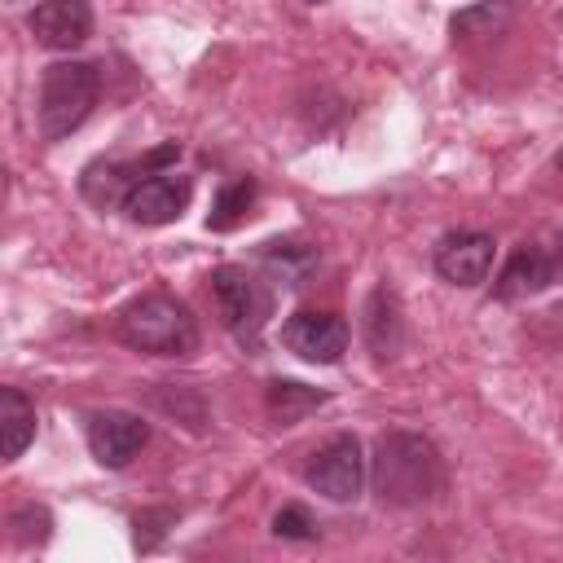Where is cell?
Returning <instances> with one entry per match:
<instances>
[{
	"label": "cell",
	"mask_w": 563,
	"mask_h": 563,
	"mask_svg": "<svg viewBox=\"0 0 563 563\" xmlns=\"http://www.w3.org/2000/svg\"><path fill=\"white\" fill-rule=\"evenodd\" d=\"M26 26L35 44L70 53L92 35V0H35V9L26 13Z\"/></svg>",
	"instance_id": "obj_11"
},
{
	"label": "cell",
	"mask_w": 563,
	"mask_h": 563,
	"mask_svg": "<svg viewBox=\"0 0 563 563\" xmlns=\"http://www.w3.org/2000/svg\"><path fill=\"white\" fill-rule=\"evenodd\" d=\"M172 523H176V510H172V506H163V510H141V515L132 519V528H136V550H154V545L167 537Z\"/></svg>",
	"instance_id": "obj_21"
},
{
	"label": "cell",
	"mask_w": 563,
	"mask_h": 563,
	"mask_svg": "<svg viewBox=\"0 0 563 563\" xmlns=\"http://www.w3.org/2000/svg\"><path fill=\"white\" fill-rule=\"evenodd\" d=\"M506 22H510V4H506V0H479V4H471V9H462V13H453L449 31L462 35V40H471V35H493V31L506 26Z\"/></svg>",
	"instance_id": "obj_17"
},
{
	"label": "cell",
	"mask_w": 563,
	"mask_h": 563,
	"mask_svg": "<svg viewBox=\"0 0 563 563\" xmlns=\"http://www.w3.org/2000/svg\"><path fill=\"white\" fill-rule=\"evenodd\" d=\"M211 299H216V312H220L224 330L233 339H242L246 347H255L260 343V330H264V321L273 312L268 286L255 273H246L242 264H220L211 273Z\"/></svg>",
	"instance_id": "obj_4"
},
{
	"label": "cell",
	"mask_w": 563,
	"mask_h": 563,
	"mask_svg": "<svg viewBox=\"0 0 563 563\" xmlns=\"http://www.w3.org/2000/svg\"><path fill=\"white\" fill-rule=\"evenodd\" d=\"M0 427H4V462L22 457L35 440V405L18 387H0Z\"/></svg>",
	"instance_id": "obj_14"
},
{
	"label": "cell",
	"mask_w": 563,
	"mask_h": 563,
	"mask_svg": "<svg viewBox=\"0 0 563 563\" xmlns=\"http://www.w3.org/2000/svg\"><path fill=\"white\" fill-rule=\"evenodd\" d=\"M554 282H563V238H559V251H545V246H528L523 242L501 264V273L493 282V295L497 299H528V295H541Z\"/></svg>",
	"instance_id": "obj_8"
},
{
	"label": "cell",
	"mask_w": 563,
	"mask_h": 563,
	"mask_svg": "<svg viewBox=\"0 0 563 563\" xmlns=\"http://www.w3.org/2000/svg\"><path fill=\"white\" fill-rule=\"evenodd\" d=\"M255 180L251 176H238V180H229V185H220V194H216V202H211V211H207V229H216V233H229V229H238L242 220H246V211L255 207Z\"/></svg>",
	"instance_id": "obj_16"
},
{
	"label": "cell",
	"mask_w": 563,
	"mask_h": 563,
	"mask_svg": "<svg viewBox=\"0 0 563 563\" xmlns=\"http://www.w3.org/2000/svg\"><path fill=\"white\" fill-rule=\"evenodd\" d=\"M260 264L282 277V286H303L317 268V251L303 246V242H264L260 246Z\"/></svg>",
	"instance_id": "obj_15"
},
{
	"label": "cell",
	"mask_w": 563,
	"mask_h": 563,
	"mask_svg": "<svg viewBox=\"0 0 563 563\" xmlns=\"http://www.w3.org/2000/svg\"><path fill=\"white\" fill-rule=\"evenodd\" d=\"M308 4H321V0H308Z\"/></svg>",
	"instance_id": "obj_23"
},
{
	"label": "cell",
	"mask_w": 563,
	"mask_h": 563,
	"mask_svg": "<svg viewBox=\"0 0 563 563\" xmlns=\"http://www.w3.org/2000/svg\"><path fill=\"white\" fill-rule=\"evenodd\" d=\"M493 255H497V242L488 233L457 229V233H444L435 242V273L453 286H479L493 273Z\"/></svg>",
	"instance_id": "obj_9"
},
{
	"label": "cell",
	"mask_w": 563,
	"mask_h": 563,
	"mask_svg": "<svg viewBox=\"0 0 563 563\" xmlns=\"http://www.w3.org/2000/svg\"><path fill=\"white\" fill-rule=\"evenodd\" d=\"M264 400H268V413H273V422H282V427H295L299 418H308L312 409H321L330 396H325V391H317V387H308V383H295V378H273Z\"/></svg>",
	"instance_id": "obj_13"
},
{
	"label": "cell",
	"mask_w": 563,
	"mask_h": 563,
	"mask_svg": "<svg viewBox=\"0 0 563 563\" xmlns=\"http://www.w3.org/2000/svg\"><path fill=\"white\" fill-rule=\"evenodd\" d=\"M361 330H365V343L378 361L396 356L400 343H405V308H400V295L383 282L369 290L365 308H361Z\"/></svg>",
	"instance_id": "obj_12"
},
{
	"label": "cell",
	"mask_w": 563,
	"mask_h": 563,
	"mask_svg": "<svg viewBox=\"0 0 563 563\" xmlns=\"http://www.w3.org/2000/svg\"><path fill=\"white\" fill-rule=\"evenodd\" d=\"M273 532H277L282 541H312V537H317V519H312L308 506L290 501V506H282V510L273 515Z\"/></svg>",
	"instance_id": "obj_20"
},
{
	"label": "cell",
	"mask_w": 563,
	"mask_h": 563,
	"mask_svg": "<svg viewBox=\"0 0 563 563\" xmlns=\"http://www.w3.org/2000/svg\"><path fill=\"white\" fill-rule=\"evenodd\" d=\"M369 479L383 506H422L444 493V457L418 431H383Z\"/></svg>",
	"instance_id": "obj_1"
},
{
	"label": "cell",
	"mask_w": 563,
	"mask_h": 563,
	"mask_svg": "<svg viewBox=\"0 0 563 563\" xmlns=\"http://www.w3.org/2000/svg\"><path fill=\"white\" fill-rule=\"evenodd\" d=\"M303 479H308L321 497H330V501H356V497H361V484H365V453H361V440L347 435V431H343V435H330V440L312 453Z\"/></svg>",
	"instance_id": "obj_5"
},
{
	"label": "cell",
	"mask_w": 563,
	"mask_h": 563,
	"mask_svg": "<svg viewBox=\"0 0 563 563\" xmlns=\"http://www.w3.org/2000/svg\"><path fill=\"white\" fill-rule=\"evenodd\" d=\"M97 92H101V75L92 62H53L40 79V106H35L40 136L48 145L66 141L92 114Z\"/></svg>",
	"instance_id": "obj_3"
},
{
	"label": "cell",
	"mask_w": 563,
	"mask_h": 563,
	"mask_svg": "<svg viewBox=\"0 0 563 563\" xmlns=\"http://www.w3.org/2000/svg\"><path fill=\"white\" fill-rule=\"evenodd\" d=\"M88 449L101 466L110 471H123L150 440V422L141 413H128V409H97L88 413Z\"/></svg>",
	"instance_id": "obj_7"
},
{
	"label": "cell",
	"mask_w": 563,
	"mask_h": 563,
	"mask_svg": "<svg viewBox=\"0 0 563 563\" xmlns=\"http://www.w3.org/2000/svg\"><path fill=\"white\" fill-rule=\"evenodd\" d=\"M114 334H119L123 347L150 352V356H189L198 347L194 312L180 299L163 295V290L136 295L132 303H123L119 317H114Z\"/></svg>",
	"instance_id": "obj_2"
},
{
	"label": "cell",
	"mask_w": 563,
	"mask_h": 563,
	"mask_svg": "<svg viewBox=\"0 0 563 563\" xmlns=\"http://www.w3.org/2000/svg\"><path fill=\"white\" fill-rule=\"evenodd\" d=\"M9 528H13V541H18V545H44V541H48V528H53V515H48L44 506L26 501V506H18V510L9 515Z\"/></svg>",
	"instance_id": "obj_19"
},
{
	"label": "cell",
	"mask_w": 563,
	"mask_h": 563,
	"mask_svg": "<svg viewBox=\"0 0 563 563\" xmlns=\"http://www.w3.org/2000/svg\"><path fill=\"white\" fill-rule=\"evenodd\" d=\"M154 405H158L163 413L180 418L189 431H202V422H207L202 396H198V391H189V387H167V391H154Z\"/></svg>",
	"instance_id": "obj_18"
},
{
	"label": "cell",
	"mask_w": 563,
	"mask_h": 563,
	"mask_svg": "<svg viewBox=\"0 0 563 563\" xmlns=\"http://www.w3.org/2000/svg\"><path fill=\"white\" fill-rule=\"evenodd\" d=\"M282 343L312 365H334L347 352V321L339 312H295L282 325Z\"/></svg>",
	"instance_id": "obj_10"
},
{
	"label": "cell",
	"mask_w": 563,
	"mask_h": 563,
	"mask_svg": "<svg viewBox=\"0 0 563 563\" xmlns=\"http://www.w3.org/2000/svg\"><path fill=\"white\" fill-rule=\"evenodd\" d=\"M559 172H563V150H559Z\"/></svg>",
	"instance_id": "obj_22"
},
{
	"label": "cell",
	"mask_w": 563,
	"mask_h": 563,
	"mask_svg": "<svg viewBox=\"0 0 563 563\" xmlns=\"http://www.w3.org/2000/svg\"><path fill=\"white\" fill-rule=\"evenodd\" d=\"M189 198H194V180H189V176H180V172H150V176H141V180L128 189L123 216H128L132 224L158 229V224L180 220L185 207H189Z\"/></svg>",
	"instance_id": "obj_6"
}]
</instances>
